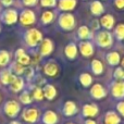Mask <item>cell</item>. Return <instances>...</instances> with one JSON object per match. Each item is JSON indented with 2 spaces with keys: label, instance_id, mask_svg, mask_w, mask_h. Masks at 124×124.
I'll use <instances>...</instances> for the list:
<instances>
[{
  "label": "cell",
  "instance_id": "cell-11",
  "mask_svg": "<svg viewBox=\"0 0 124 124\" xmlns=\"http://www.w3.org/2000/svg\"><path fill=\"white\" fill-rule=\"evenodd\" d=\"M90 95L92 97H94L95 99H103L106 96H107V92H106L105 87L100 84H95L93 85V87L90 88Z\"/></svg>",
  "mask_w": 124,
  "mask_h": 124
},
{
  "label": "cell",
  "instance_id": "cell-9",
  "mask_svg": "<svg viewBox=\"0 0 124 124\" xmlns=\"http://www.w3.org/2000/svg\"><path fill=\"white\" fill-rule=\"evenodd\" d=\"M22 118L27 123H35L39 119V112L35 108H28L23 111Z\"/></svg>",
  "mask_w": 124,
  "mask_h": 124
},
{
  "label": "cell",
  "instance_id": "cell-22",
  "mask_svg": "<svg viewBox=\"0 0 124 124\" xmlns=\"http://www.w3.org/2000/svg\"><path fill=\"white\" fill-rule=\"evenodd\" d=\"M77 36L82 40H88V39H90L93 37V34L87 26L83 25V26H79V28L77 30Z\"/></svg>",
  "mask_w": 124,
  "mask_h": 124
},
{
  "label": "cell",
  "instance_id": "cell-17",
  "mask_svg": "<svg viewBox=\"0 0 124 124\" xmlns=\"http://www.w3.org/2000/svg\"><path fill=\"white\" fill-rule=\"evenodd\" d=\"M64 54H65L66 58L70 59V60H74L77 57V54H78V48L75 45L74 43H70L65 46L64 48Z\"/></svg>",
  "mask_w": 124,
  "mask_h": 124
},
{
  "label": "cell",
  "instance_id": "cell-25",
  "mask_svg": "<svg viewBox=\"0 0 124 124\" xmlns=\"http://www.w3.org/2000/svg\"><path fill=\"white\" fill-rule=\"evenodd\" d=\"M10 88H11V90L14 93L21 92V90L24 88V79L20 76H16L14 78V81L10 84Z\"/></svg>",
  "mask_w": 124,
  "mask_h": 124
},
{
  "label": "cell",
  "instance_id": "cell-19",
  "mask_svg": "<svg viewBox=\"0 0 124 124\" xmlns=\"http://www.w3.org/2000/svg\"><path fill=\"white\" fill-rule=\"evenodd\" d=\"M44 90V97H45L47 100H54L57 96V89L54 85L51 84H47L45 85V87L43 88Z\"/></svg>",
  "mask_w": 124,
  "mask_h": 124
},
{
  "label": "cell",
  "instance_id": "cell-40",
  "mask_svg": "<svg viewBox=\"0 0 124 124\" xmlns=\"http://www.w3.org/2000/svg\"><path fill=\"white\" fill-rule=\"evenodd\" d=\"M116 109H118L119 113H120L122 116H124V101H121V102L118 103V106H116Z\"/></svg>",
  "mask_w": 124,
  "mask_h": 124
},
{
  "label": "cell",
  "instance_id": "cell-8",
  "mask_svg": "<svg viewBox=\"0 0 124 124\" xmlns=\"http://www.w3.org/2000/svg\"><path fill=\"white\" fill-rule=\"evenodd\" d=\"M54 49V45L52 43V40L49 38H45L41 40L40 46H39V54L43 57H47L49 54H51Z\"/></svg>",
  "mask_w": 124,
  "mask_h": 124
},
{
  "label": "cell",
  "instance_id": "cell-2",
  "mask_svg": "<svg viewBox=\"0 0 124 124\" xmlns=\"http://www.w3.org/2000/svg\"><path fill=\"white\" fill-rule=\"evenodd\" d=\"M95 41L101 48H110L113 44V36L109 31H99L95 35Z\"/></svg>",
  "mask_w": 124,
  "mask_h": 124
},
{
  "label": "cell",
  "instance_id": "cell-6",
  "mask_svg": "<svg viewBox=\"0 0 124 124\" xmlns=\"http://www.w3.org/2000/svg\"><path fill=\"white\" fill-rule=\"evenodd\" d=\"M20 110H21V107H20L19 102H16L15 100L7 101L4 107H3L4 113H6L8 116H10V118H15V116L19 114Z\"/></svg>",
  "mask_w": 124,
  "mask_h": 124
},
{
  "label": "cell",
  "instance_id": "cell-41",
  "mask_svg": "<svg viewBox=\"0 0 124 124\" xmlns=\"http://www.w3.org/2000/svg\"><path fill=\"white\" fill-rule=\"evenodd\" d=\"M0 2H1L2 6H3V7H7V8L13 4V0H0Z\"/></svg>",
  "mask_w": 124,
  "mask_h": 124
},
{
  "label": "cell",
  "instance_id": "cell-46",
  "mask_svg": "<svg viewBox=\"0 0 124 124\" xmlns=\"http://www.w3.org/2000/svg\"><path fill=\"white\" fill-rule=\"evenodd\" d=\"M66 124H74V123H66Z\"/></svg>",
  "mask_w": 124,
  "mask_h": 124
},
{
  "label": "cell",
  "instance_id": "cell-34",
  "mask_svg": "<svg viewBox=\"0 0 124 124\" xmlns=\"http://www.w3.org/2000/svg\"><path fill=\"white\" fill-rule=\"evenodd\" d=\"M20 100H21V102L23 103V105H30L33 101V97L31 96L27 92H24L23 94H21V96H20Z\"/></svg>",
  "mask_w": 124,
  "mask_h": 124
},
{
  "label": "cell",
  "instance_id": "cell-29",
  "mask_svg": "<svg viewBox=\"0 0 124 124\" xmlns=\"http://www.w3.org/2000/svg\"><path fill=\"white\" fill-rule=\"evenodd\" d=\"M79 83L82 84V86L84 87H88L92 85L93 83V77L89 73H82L79 75Z\"/></svg>",
  "mask_w": 124,
  "mask_h": 124
},
{
  "label": "cell",
  "instance_id": "cell-30",
  "mask_svg": "<svg viewBox=\"0 0 124 124\" xmlns=\"http://www.w3.org/2000/svg\"><path fill=\"white\" fill-rule=\"evenodd\" d=\"M10 62V54L7 50H0V66H6Z\"/></svg>",
  "mask_w": 124,
  "mask_h": 124
},
{
  "label": "cell",
  "instance_id": "cell-13",
  "mask_svg": "<svg viewBox=\"0 0 124 124\" xmlns=\"http://www.w3.org/2000/svg\"><path fill=\"white\" fill-rule=\"evenodd\" d=\"M15 59H16V62L24 66H28V64L31 63V58L25 52V50L20 48L15 51Z\"/></svg>",
  "mask_w": 124,
  "mask_h": 124
},
{
  "label": "cell",
  "instance_id": "cell-3",
  "mask_svg": "<svg viewBox=\"0 0 124 124\" xmlns=\"http://www.w3.org/2000/svg\"><path fill=\"white\" fill-rule=\"evenodd\" d=\"M58 24L62 30L71 31L75 27L76 21H75V17L73 14H71V13H69V12H63L59 15Z\"/></svg>",
  "mask_w": 124,
  "mask_h": 124
},
{
  "label": "cell",
  "instance_id": "cell-18",
  "mask_svg": "<svg viewBox=\"0 0 124 124\" xmlns=\"http://www.w3.org/2000/svg\"><path fill=\"white\" fill-rule=\"evenodd\" d=\"M90 12H92V14L96 15V16H99V15L103 14V12H105V7H103V4L101 3V1H99V0H94V1L90 3Z\"/></svg>",
  "mask_w": 124,
  "mask_h": 124
},
{
  "label": "cell",
  "instance_id": "cell-35",
  "mask_svg": "<svg viewBox=\"0 0 124 124\" xmlns=\"http://www.w3.org/2000/svg\"><path fill=\"white\" fill-rule=\"evenodd\" d=\"M40 4L44 8H54L57 0H40Z\"/></svg>",
  "mask_w": 124,
  "mask_h": 124
},
{
  "label": "cell",
  "instance_id": "cell-45",
  "mask_svg": "<svg viewBox=\"0 0 124 124\" xmlns=\"http://www.w3.org/2000/svg\"><path fill=\"white\" fill-rule=\"evenodd\" d=\"M121 64H122V66H123V69H124V58L121 60Z\"/></svg>",
  "mask_w": 124,
  "mask_h": 124
},
{
  "label": "cell",
  "instance_id": "cell-32",
  "mask_svg": "<svg viewBox=\"0 0 124 124\" xmlns=\"http://www.w3.org/2000/svg\"><path fill=\"white\" fill-rule=\"evenodd\" d=\"M32 97H33V99H35V100H37V101L43 100L44 99V90H43V88L35 87L34 89H33Z\"/></svg>",
  "mask_w": 124,
  "mask_h": 124
},
{
  "label": "cell",
  "instance_id": "cell-12",
  "mask_svg": "<svg viewBox=\"0 0 124 124\" xmlns=\"http://www.w3.org/2000/svg\"><path fill=\"white\" fill-rule=\"evenodd\" d=\"M76 4V0H58V9L62 12H69L74 10Z\"/></svg>",
  "mask_w": 124,
  "mask_h": 124
},
{
  "label": "cell",
  "instance_id": "cell-42",
  "mask_svg": "<svg viewBox=\"0 0 124 124\" xmlns=\"http://www.w3.org/2000/svg\"><path fill=\"white\" fill-rule=\"evenodd\" d=\"M92 27H93V30H98L99 28V22H98V20H94L93 21V23H92Z\"/></svg>",
  "mask_w": 124,
  "mask_h": 124
},
{
  "label": "cell",
  "instance_id": "cell-1",
  "mask_svg": "<svg viewBox=\"0 0 124 124\" xmlns=\"http://www.w3.org/2000/svg\"><path fill=\"white\" fill-rule=\"evenodd\" d=\"M23 38L25 44L31 48H35L38 46L43 40V34L36 28H30L27 30L23 35Z\"/></svg>",
  "mask_w": 124,
  "mask_h": 124
},
{
  "label": "cell",
  "instance_id": "cell-39",
  "mask_svg": "<svg viewBox=\"0 0 124 124\" xmlns=\"http://www.w3.org/2000/svg\"><path fill=\"white\" fill-rule=\"evenodd\" d=\"M113 3H114V6L116 7V9H119V10H124V0H114Z\"/></svg>",
  "mask_w": 124,
  "mask_h": 124
},
{
  "label": "cell",
  "instance_id": "cell-38",
  "mask_svg": "<svg viewBox=\"0 0 124 124\" xmlns=\"http://www.w3.org/2000/svg\"><path fill=\"white\" fill-rule=\"evenodd\" d=\"M38 3V0H22V4L25 7H35Z\"/></svg>",
  "mask_w": 124,
  "mask_h": 124
},
{
  "label": "cell",
  "instance_id": "cell-26",
  "mask_svg": "<svg viewBox=\"0 0 124 124\" xmlns=\"http://www.w3.org/2000/svg\"><path fill=\"white\" fill-rule=\"evenodd\" d=\"M92 71L95 75H101L103 73V64L98 59H94L92 61Z\"/></svg>",
  "mask_w": 124,
  "mask_h": 124
},
{
  "label": "cell",
  "instance_id": "cell-23",
  "mask_svg": "<svg viewBox=\"0 0 124 124\" xmlns=\"http://www.w3.org/2000/svg\"><path fill=\"white\" fill-rule=\"evenodd\" d=\"M106 59H107L108 63L112 66L118 65V64L121 62V57H120V54H119V52H116V51L109 52V54L106 56Z\"/></svg>",
  "mask_w": 124,
  "mask_h": 124
},
{
  "label": "cell",
  "instance_id": "cell-31",
  "mask_svg": "<svg viewBox=\"0 0 124 124\" xmlns=\"http://www.w3.org/2000/svg\"><path fill=\"white\" fill-rule=\"evenodd\" d=\"M114 36L118 40H124V24H118L114 28Z\"/></svg>",
  "mask_w": 124,
  "mask_h": 124
},
{
  "label": "cell",
  "instance_id": "cell-4",
  "mask_svg": "<svg viewBox=\"0 0 124 124\" xmlns=\"http://www.w3.org/2000/svg\"><path fill=\"white\" fill-rule=\"evenodd\" d=\"M0 21L7 25H13L19 21V13L15 9H4L0 14Z\"/></svg>",
  "mask_w": 124,
  "mask_h": 124
},
{
  "label": "cell",
  "instance_id": "cell-36",
  "mask_svg": "<svg viewBox=\"0 0 124 124\" xmlns=\"http://www.w3.org/2000/svg\"><path fill=\"white\" fill-rule=\"evenodd\" d=\"M113 76L119 81H123L124 79V69L123 68H116L113 73Z\"/></svg>",
  "mask_w": 124,
  "mask_h": 124
},
{
  "label": "cell",
  "instance_id": "cell-28",
  "mask_svg": "<svg viewBox=\"0 0 124 124\" xmlns=\"http://www.w3.org/2000/svg\"><path fill=\"white\" fill-rule=\"evenodd\" d=\"M54 19V13L50 10H47V11H44L43 14L40 16V22L41 24L44 25H47V24H50Z\"/></svg>",
  "mask_w": 124,
  "mask_h": 124
},
{
  "label": "cell",
  "instance_id": "cell-21",
  "mask_svg": "<svg viewBox=\"0 0 124 124\" xmlns=\"http://www.w3.org/2000/svg\"><path fill=\"white\" fill-rule=\"evenodd\" d=\"M58 122V116L56 112L48 110L43 116V123L44 124H57Z\"/></svg>",
  "mask_w": 124,
  "mask_h": 124
},
{
  "label": "cell",
  "instance_id": "cell-20",
  "mask_svg": "<svg viewBox=\"0 0 124 124\" xmlns=\"http://www.w3.org/2000/svg\"><path fill=\"white\" fill-rule=\"evenodd\" d=\"M78 109H77L76 105H75L74 101H66L64 103V107H63V113L65 114L66 116H72L74 114L77 113Z\"/></svg>",
  "mask_w": 124,
  "mask_h": 124
},
{
  "label": "cell",
  "instance_id": "cell-5",
  "mask_svg": "<svg viewBox=\"0 0 124 124\" xmlns=\"http://www.w3.org/2000/svg\"><path fill=\"white\" fill-rule=\"evenodd\" d=\"M20 23L24 26H30L36 22V15H35L34 11L31 9H24L21 11L19 15Z\"/></svg>",
  "mask_w": 124,
  "mask_h": 124
},
{
  "label": "cell",
  "instance_id": "cell-7",
  "mask_svg": "<svg viewBox=\"0 0 124 124\" xmlns=\"http://www.w3.org/2000/svg\"><path fill=\"white\" fill-rule=\"evenodd\" d=\"M79 52L83 57L85 58H89L94 54L95 52V48H94V45H93L92 41L89 40H82L79 43Z\"/></svg>",
  "mask_w": 124,
  "mask_h": 124
},
{
  "label": "cell",
  "instance_id": "cell-37",
  "mask_svg": "<svg viewBox=\"0 0 124 124\" xmlns=\"http://www.w3.org/2000/svg\"><path fill=\"white\" fill-rule=\"evenodd\" d=\"M24 74H25L26 78H32L33 76H34V69L31 68V66H27V68H25V70H24Z\"/></svg>",
  "mask_w": 124,
  "mask_h": 124
},
{
  "label": "cell",
  "instance_id": "cell-27",
  "mask_svg": "<svg viewBox=\"0 0 124 124\" xmlns=\"http://www.w3.org/2000/svg\"><path fill=\"white\" fill-rule=\"evenodd\" d=\"M15 77H16V75L13 74L10 71H3V72L1 73V82L4 85H10V84L14 81Z\"/></svg>",
  "mask_w": 124,
  "mask_h": 124
},
{
  "label": "cell",
  "instance_id": "cell-14",
  "mask_svg": "<svg viewBox=\"0 0 124 124\" xmlns=\"http://www.w3.org/2000/svg\"><path fill=\"white\" fill-rule=\"evenodd\" d=\"M111 94L114 98L123 99L124 98V82H116L111 86Z\"/></svg>",
  "mask_w": 124,
  "mask_h": 124
},
{
  "label": "cell",
  "instance_id": "cell-44",
  "mask_svg": "<svg viewBox=\"0 0 124 124\" xmlns=\"http://www.w3.org/2000/svg\"><path fill=\"white\" fill-rule=\"evenodd\" d=\"M10 124H21V123L17 122V121H12V122H11Z\"/></svg>",
  "mask_w": 124,
  "mask_h": 124
},
{
  "label": "cell",
  "instance_id": "cell-10",
  "mask_svg": "<svg viewBox=\"0 0 124 124\" xmlns=\"http://www.w3.org/2000/svg\"><path fill=\"white\" fill-rule=\"evenodd\" d=\"M43 71L47 76L54 77V76H57V74L59 73V66L54 61H48V62H46L45 65H44Z\"/></svg>",
  "mask_w": 124,
  "mask_h": 124
},
{
  "label": "cell",
  "instance_id": "cell-24",
  "mask_svg": "<svg viewBox=\"0 0 124 124\" xmlns=\"http://www.w3.org/2000/svg\"><path fill=\"white\" fill-rule=\"evenodd\" d=\"M121 119L116 112L109 111L105 116V124H120Z\"/></svg>",
  "mask_w": 124,
  "mask_h": 124
},
{
  "label": "cell",
  "instance_id": "cell-16",
  "mask_svg": "<svg viewBox=\"0 0 124 124\" xmlns=\"http://www.w3.org/2000/svg\"><path fill=\"white\" fill-rule=\"evenodd\" d=\"M114 23H116V20L111 14H105L100 19V25L107 31L112 30L114 27Z\"/></svg>",
  "mask_w": 124,
  "mask_h": 124
},
{
  "label": "cell",
  "instance_id": "cell-15",
  "mask_svg": "<svg viewBox=\"0 0 124 124\" xmlns=\"http://www.w3.org/2000/svg\"><path fill=\"white\" fill-rule=\"evenodd\" d=\"M98 112H99L98 107L96 105H94V103H86V105H84L83 110H82L83 116H86V118H94V116H96L98 114Z\"/></svg>",
  "mask_w": 124,
  "mask_h": 124
},
{
  "label": "cell",
  "instance_id": "cell-33",
  "mask_svg": "<svg viewBox=\"0 0 124 124\" xmlns=\"http://www.w3.org/2000/svg\"><path fill=\"white\" fill-rule=\"evenodd\" d=\"M24 70H25L24 65H22V64L17 63V62H15V63L12 65L13 74H15L16 76H19V75H21V74H24Z\"/></svg>",
  "mask_w": 124,
  "mask_h": 124
},
{
  "label": "cell",
  "instance_id": "cell-43",
  "mask_svg": "<svg viewBox=\"0 0 124 124\" xmlns=\"http://www.w3.org/2000/svg\"><path fill=\"white\" fill-rule=\"evenodd\" d=\"M85 124H97V123H96V121L92 120V119H88V120L85 121Z\"/></svg>",
  "mask_w": 124,
  "mask_h": 124
}]
</instances>
